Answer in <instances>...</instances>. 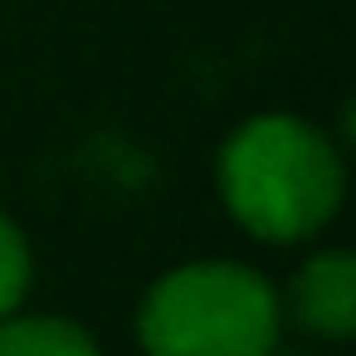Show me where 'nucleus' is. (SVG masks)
Returning a JSON list of instances; mask_svg holds the SVG:
<instances>
[{
  "instance_id": "nucleus-1",
  "label": "nucleus",
  "mask_w": 356,
  "mask_h": 356,
  "mask_svg": "<svg viewBox=\"0 0 356 356\" xmlns=\"http://www.w3.org/2000/svg\"><path fill=\"white\" fill-rule=\"evenodd\" d=\"M346 191L337 147L302 118H249L220 152V195L229 215L273 244L317 234Z\"/></svg>"
},
{
  "instance_id": "nucleus-2",
  "label": "nucleus",
  "mask_w": 356,
  "mask_h": 356,
  "mask_svg": "<svg viewBox=\"0 0 356 356\" xmlns=\"http://www.w3.org/2000/svg\"><path fill=\"white\" fill-rule=\"evenodd\" d=\"M137 337L147 356H273L278 293L244 264H186L147 288Z\"/></svg>"
},
{
  "instance_id": "nucleus-3",
  "label": "nucleus",
  "mask_w": 356,
  "mask_h": 356,
  "mask_svg": "<svg viewBox=\"0 0 356 356\" xmlns=\"http://www.w3.org/2000/svg\"><path fill=\"white\" fill-rule=\"evenodd\" d=\"M293 317L327 337V341H346L356 327V259L351 254H317L298 268L293 288Z\"/></svg>"
},
{
  "instance_id": "nucleus-4",
  "label": "nucleus",
  "mask_w": 356,
  "mask_h": 356,
  "mask_svg": "<svg viewBox=\"0 0 356 356\" xmlns=\"http://www.w3.org/2000/svg\"><path fill=\"white\" fill-rule=\"evenodd\" d=\"M0 356H98V341L69 317H0Z\"/></svg>"
},
{
  "instance_id": "nucleus-5",
  "label": "nucleus",
  "mask_w": 356,
  "mask_h": 356,
  "mask_svg": "<svg viewBox=\"0 0 356 356\" xmlns=\"http://www.w3.org/2000/svg\"><path fill=\"white\" fill-rule=\"evenodd\" d=\"M30 273H35V264H30V244H25V234H20V225L0 210V317H10L20 302H25V293H30Z\"/></svg>"
}]
</instances>
